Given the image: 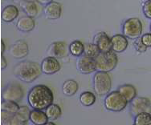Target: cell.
I'll list each match as a JSON object with an SVG mask.
<instances>
[{
	"mask_svg": "<svg viewBox=\"0 0 151 125\" xmlns=\"http://www.w3.org/2000/svg\"><path fill=\"white\" fill-rule=\"evenodd\" d=\"M60 64L58 59L53 56H47L41 63L42 71L46 75H53L60 70Z\"/></svg>",
	"mask_w": 151,
	"mask_h": 125,
	"instance_id": "cell-10",
	"label": "cell"
},
{
	"mask_svg": "<svg viewBox=\"0 0 151 125\" xmlns=\"http://www.w3.org/2000/svg\"><path fill=\"white\" fill-rule=\"evenodd\" d=\"M96 96L92 91H84L81 94L79 100L80 103L84 107H90L93 106L96 102Z\"/></svg>",
	"mask_w": 151,
	"mask_h": 125,
	"instance_id": "cell-25",
	"label": "cell"
},
{
	"mask_svg": "<svg viewBox=\"0 0 151 125\" xmlns=\"http://www.w3.org/2000/svg\"><path fill=\"white\" fill-rule=\"evenodd\" d=\"M44 13L45 17L50 20L58 19L61 16L62 6L58 2H52L47 4L44 8Z\"/></svg>",
	"mask_w": 151,
	"mask_h": 125,
	"instance_id": "cell-14",
	"label": "cell"
},
{
	"mask_svg": "<svg viewBox=\"0 0 151 125\" xmlns=\"http://www.w3.org/2000/svg\"><path fill=\"white\" fill-rule=\"evenodd\" d=\"M30 113L31 110L27 106H20L16 113H15L12 125H25L27 124L28 120H30Z\"/></svg>",
	"mask_w": 151,
	"mask_h": 125,
	"instance_id": "cell-15",
	"label": "cell"
},
{
	"mask_svg": "<svg viewBox=\"0 0 151 125\" xmlns=\"http://www.w3.org/2000/svg\"><path fill=\"white\" fill-rule=\"evenodd\" d=\"M48 118L45 111L40 109H33L30 113V121L35 125L47 124L48 122Z\"/></svg>",
	"mask_w": 151,
	"mask_h": 125,
	"instance_id": "cell-18",
	"label": "cell"
},
{
	"mask_svg": "<svg viewBox=\"0 0 151 125\" xmlns=\"http://www.w3.org/2000/svg\"><path fill=\"white\" fill-rule=\"evenodd\" d=\"M70 54L75 57H81L84 53V45L81 41L74 40L70 44L68 47Z\"/></svg>",
	"mask_w": 151,
	"mask_h": 125,
	"instance_id": "cell-23",
	"label": "cell"
},
{
	"mask_svg": "<svg viewBox=\"0 0 151 125\" xmlns=\"http://www.w3.org/2000/svg\"><path fill=\"white\" fill-rule=\"evenodd\" d=\"M134 47H135V49L137 52L139 53H144L146 51V49L148 48V47L145 46V44H143L142 40V38H137L135 39L134 43Z\"/></svg>",
	"mask_w": 151,
	"mask_h": 125,
	"instance_id": "cell-30",
	"label": "cell"
},
{
	"mask_svg": "<svg viewBox=\"0 0 151 125\" xmlns=\"http://www.w3.org/2000/svg\"><path fill=\"white\" fill-rule=\"evenodd\" d=\"M142 24L137 18H129L122 26V35L130 39L139 38L142 33Z\"/></svg>",
	"mask_w": 151,
	"mask_h": 125,
	"instance_id": "cell-6",
	"label": "cell"
},
{
	"mask_svg": "<svg viewBox=\"0 0 151 125\" xmlns=\"http://www.w3.org/2000/svg\"><path fill=\"white\" fill-rule=\"evenodd\" d=\"M96 71L110 72L115 69L117 65L118 58L116 53L114 52L113 50L107 52H101L96 58Z\"/></svg>",
	"mask_w": 151,
	"mask_h": 125,
	"instance_id": "cell-3",
	"label": "cell"
},
{
	"mask_svg": "<svg viewBox=\"0 0 151 125\" xmlns=\"http://www.w3.org/2000/svg\"><path fill=\"white\" fill-rule=\"evenodd\" d=\"M20 106L18 104L17 102L11 101V100H3L1 104V110L6 111L12 113H16Z\"/></svg>",
	"mask_w": 151,
	"mask_h": 125,
	"instance_id": "cell-27",
	"label": "cell"
},
{
	"mask_svg": "<svg viewBox=\"0 0 151 125\" xmlns=\"http://www.w3.org/2000/svg\"><path fill=\"white\" fill-rule=\"evenodd\" d=\"M6 67H7V62H6V59L4 58L3 55H2V60H1V68H2V70H3V69H5Z\"/></svg>",
	"mask_w": 151,
	"mask_h": 125,
	"instance_id": "cell-33",
	"label": "cell"
},
{
	"mask_svg": "<svg viewBox=\"0 0 151 125\" xmlns=\"http://www.w3.org/2000/svg\"><path fill=\"white\" fill-rule=\"evenodd\" d=\"M130 111L134 116L142 112L151 113V101L145 97H136L130 102Z\"/></svg>",
	"mask_w": 151,
	"mask_h": 125,
	"instance_id": "cell-8",
	"label": "cell"
},
{
	"mask_svg": "<svg viewBox=\"0 0 151 125\" xmlns=\"http://www.w3.org/2000/svg\"><path fill=\"white\" fill-rule=\"evenodd\" d=\"M135 125H151V113L142 112L135 116L134 120Z\"/></svg>",
	"mask_w": 151,
	"mask_h": 125,
	"instance_id": "cell-26",
	"label": "cell"
},
{
	"mask_svg": "<svg viewBox=\"0 0 151 125\" xmlns=\"http://www.w3.org/2000/svg\"><path fill=\"white\" fill-rule=\"evenodd\" d=\"M79 89L78 83L74 79H68L64 82L62 86V91L67 96H74Z\"/></svg>",
	"mask_w": 151,
	"mask_h": 125,
	"instance_id": "cell-22",
	"label": "cell"
},
{
	"mask_svg": "<svg viewBox=\"0 0 151 125\" xmlns=\"http://www.w3.org/2000/svg\"><path fill=\"white\" fill-rule=\"evenodd\" d=\"M27 99L32 109L45 110L50 104H53L54 96L52 91L47 86L39 84L30 89Z\"/></svg>",
	"mask_w": 151,
	"mask_h": 125,
	"instance_id": "cell-1",
	"label": "cell"
},
{
	"mask_svg": "<svg viewBox=\"0 0 151 125\" xmlns=\"http://www.w3.org/2000/svg\"><path fill=\"white\" fill-rule=\"evenodd\" d=\"M43 73L41 64L32 61H21L13 69L14 76L23 83H32Z\"/></svg>",
	"mask_w": 151,
	"mask_h": 125,
	"instance_id": "cell-2",
	"label": "cell"
},
{
	"mask_svg": "<svg viewBox=\"0 0 151 125\" xmlns=\"http://www.w3.org/2000/svg\"><path fill=\"white\" fill-rule=\"evenodd\" d=\"M35 1H36V2H38L39 3H40L41 5L46 6L47 4L52 3V2H53L54 0H35Z\"/></svg>",
	"mask_w": 151,
	"mask_h": 125,
	"instance_id": "cell-34",
	"label": "cell"
},
{
	"mask_svg": "<svg viewBox=\"0 0 151 125\" xmlns=\"http://www.w3.org/2000/svg\"><path fill=\"white\" fill-rule=\"evenodd\" d=\"M29 48L28 44L23 39H19L15 42L11 47V54L15 59H22L28 55Z\"/></svg>",
	"mask_w": 151,
	"mask_h": 125,
	"instance_id": "cell-12",
	"label": "cell"
},
{
	"mask_svg": "<svg viewBox=\"0 0 151 125\" xmlns=\"http://www.w3.org/2000/svg\"><path fill=\"white\" fill-rule=\"evenodd\" d=\"M101 53V51L97 47V45L93 44H87L84 45V55H87L88 57L95 59Z\"/></svg>",
	"mask_w": 151,
	"mask_h": 125,
	"instance_id": "cell-28",
	"label": "cell"
},
{
	"mask_svg": "<svg viewBox=\"0 0 151 125\" xmlns=\"http://www.w3.org/2000/svg\"><path fill=\"white\" fill-rule=\"evenodd\" d=\"M45 113L49 120H55L61 116L62 110L58 104H52L45 109Z\"/></svg>",
	"mask_w": 151,
	"mask_h": 125,
	"instance_id": "cell-24",
	"label": "cell"
},
{
	"mask_svg": "<svg viewBox=\"0 0 151 125\" xmlns=\"http://www.w3.org/2000/svg\"><path fill=\"white\" fill-rule=\"evenodd\" d=\"M142 40L143 44H145L147 47H151V32L150 33H145L142 35Z\"/></svg>",
	"mask_w": 151,
	"mask_h": 125,
	"instance_id": "cell-32",
	"label": "cell"
},
{
	"mask_svg": "<svg viewBox=\"0 0 151 125\" xmlns=\"http://www.w3.org/2000/svg\"><path fill=\"white\" fill-rule=\"evenodd\" d=\"M19 16V8L14 5H8L2 11V19L5 23H12Z\"/></svg>",
	"mask_w": 151,
	"mask_h": 125,
	"instance_id": "cell-19",
	"label": "cell"
},
{
	"mask_svg": "<svg viewBox=\"0 0 151 125\" xmlns=\"http://www.w3.org/2000/svg\"><path fill=\"white\" fill-rule=\"evenodd\" d=\"M23 96L24 91L22 86L14 82L6 85L2 92L3 100H11L19 103L23 99Z\"/></svg>",
	"mask_w": 151,
	"mask_h": 125,
	"instance_id": "cell-7",
	"label": "cell"
},
{
	"mask_svg": "<svg viewBox=\"0 0 151 125\" xmlns=\"http://www.w3.org/2000/svg\"><path fill=\"white\" fill-rule=\"evenodd\" d=\"M124 35H115L111 38L112 50L116 53H122L128 47V39Z\"/></svg>",
	"mask_w": 151,
	"mask_h": 125,
	"instance_id": "cell-16",
	"label": "cell"
},
{
	"mask_svg": "<svg viewBox=\"0 0 151 125\" xmlns=\"http://www.w3.org/2000/svg\"><path fill=\"white\" fill-rule=\"evenodd\" d=\"M93 43L97 45L101 52H107L112 51V40L104 31L96 33L93 37Z\"/></svg>",
	"mask_w": 151,
	"mask_h": 125,
	"instance_id": "cell-11",
	"label": "cell"
},
{
	"mask_svg": "<svg viewBox=\"0 0 151 125\" xmlns=\"http://www.w3.org/2000/svg\"><path fill=\"white\" fill-rule=\"evenodd\" d=\"M35 26V22L34 18L30 16H23L18 20L16 27L18 31L22 32H30L34 30Z\"/></svg>",
	"mask_w": 151,
	"mask_h": 125,
	"instance_id": "cell-17",
	"label": "cell"
},
{
	"mask_svg": "<svg viewBox=\"0 0 151 125\" xmlns=\"http://www.w3.org/2000/svg\"><path fill=\"white\" fill-rule=\"evenodd\" d=\"M1 44H2V55H3V53H4V51H5V47H6L4 41L3 40L1 41Z\"/></svg>",
	"mask_w": 151,
	"mask_h": 125,
	"instance_id": "cell-35",
	"label": "cell"
},
{
	"mask_svg": "<svg viewBox=\"0 0 151 125\" xmlns=\"http://www.w3.org/2000/svg\"><path fill=\"white\" fill-rule=\"evenodd\" d=\"M76 67H77V70L84 75H88L93 72H96V60L95 59L83 55L77 60Z\"/></svg>",
	"mask_w": 151,
	"mask_h": 125,
	"instance_id": "cell-9",
	"label": "cell"
},
{
	"mask_svg": "<svg viewBox=\"0 0 151 125\" xmlns=\"http://www.w3.org/2000/svg\"><path fill=\"white\" fill-rule=\"evenodd\" d=\"M117 91L127 99L129 103L137 97V89L133 85L123 84L118 87Z\"/></svg>",
	"mask_w": 151,
	"mask_h": 125,
	"instance_id": "cell-21",
	"label": "cell"
},
{
	"mask_svg": "<svg viewBox=\"0 0 151 125\" xmlns=\"http://www.w3.org/2000/svg\"><path fill=\"white\" fill-rule=\"evenodd\" d=\"M68 49L67 44L63 41L55 42L51 45L47 50V54L48 56H53L55 58H64L67 55Z\"/></svg>",
	"mask_w": 151,
	"mask_h": 125,
	"instance_id": "cell-13",
	"label": "cell"
},
{
	"mask_svg": "<svg viewBox=\"0 0 151 125\" xmlns=\"http://www.w3.org/2000/svg\"><path fill=\"white\" fill-rule=\"evenodd\" d=\"M150 32H151V24H150Z\"/></svg>",
	"mask_w": 151,
	"mask_h": 125,
	"instance_id": "cell-37",
	"label": "cell"
},
{
	"mask_svg": "<svg viewBox=\"0 0 151 125\" xmlns=\"http://www.w3.org/2000/svg\"><path fill=\"white\" fill-rule=\"evenodd\" d=\"M129 102L118 91H113L106 95L104 106L106 110L113 112H119L125 109Z\"/></svg>",
	"mask_w": 151,
	"mask_h": 125,
	"instance_id": "cell-5",
	"label": "cell"
},
{
	"mask_svg": "<svg viewBox=\"0 0 151 125\" xmlns=\"http://www.w3.org/2000/svg\"><path fill=\"white\" fill-rule=\"evenodd\" d=\"M19 6L26 15L35 18L38 15V6L34 1L31 0H21Z\"/></svg>",
	"mask_w": 151,
	"mask_h": 125,
	"instance_id": "cell-20",
	"label": "cell"
},
{
	"mask_svg": "<svg viewBox=\"0 0 151 125\" xmlns=\"http://www.w3.org/2000/svg\"><path fill=\"white\" fill-rule=\"evenodd\" d=\"M14 113L9 112L6 111H1V122L3 125H12V119L14 117Z\"/></svg>",
	"mask_w": 151,
	"mask_h": 125,
	"instance_id": "cell-29",
	"label": "cell"
},
{
	"mask_svg": "<svg viewBox=\"0 0 151 125\" xmlns=\"http://www.w3.org/2000/svg\"><path fill=\"white\" fill-rule=\"evenodd\" d=\"M94 91L96 95L103 96L109 93L112 88V79L109 72L99 71L95 72L93 79Z\"/></svg>",
	"mask_w": 151,
	"mask_h": 125,
	"instance_id": "cell-4",
	"label": "cell"
},
{
	"mask_svg": "<svg viewBox=\"0 0 151 125\" xmlns=\"http://www.w3.org/2000/svg\"><path fill=\"white\" fill-rule=\"evenodd\" d=\"M47 124H48V125H55V124L52 122H47Z\"/></svg>",
	"mask_w": 151,
	"mask_h": 125,
	"instance_id": "cell-36",
	"label": "cell"
},
{
	"mask_svg": "<svg viewBox=\"0 0 151 125\" xmlns=\"http://www.w3.org/2000/svg\"><path fill=\"white\" fill-rule=\"evenodd\" d=\"M142 12L145 17L151 19V0H146L143 3Z\"/></svg>",
	"mask_w": 151,
	"mask_h": 125,
	"instance_id": "cell-31",
	"label": "cell"
}]
</instances>
